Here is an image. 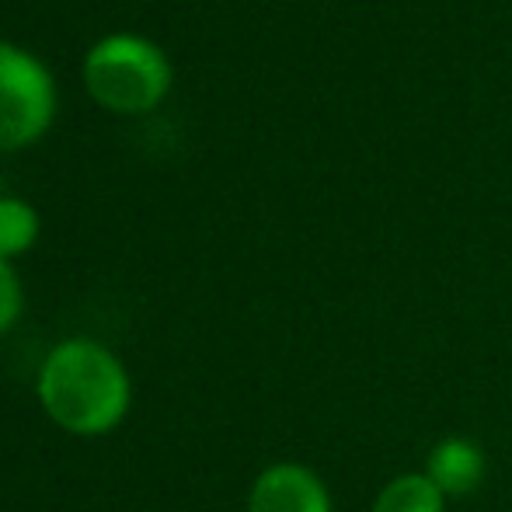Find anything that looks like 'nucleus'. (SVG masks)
Masks as SVG:
<instances>
[{"mask_svg":"<svg viewBox=\"0 0 512 512\" xmlns=\"http://www.w3.org/2000/svg\"><path fill=\"white\" fill-rule=\"evenodd\" d=\"M35 398L56 429L81 439L115 432L133 408V377L105 342L63 338L42 359Z\"/></svg>","mask_w":512,"mask_h":512,"instance_id":"obj_1","label":"nucleus"},{"mask_svg":"<svg viewBox=\"0 0 512 512\" xmlns=\"http://www.w3.org/2000/svg\"><path fill=\"white\" fill-rule=\"evenodd\" d=\"M84 84L112 112H150L171 88V60L147 35L112 32L84 56Z\"/></svg>","mask_w":512,"mask_h":512,"instance_id":"obj_2","label":"nucleus"},{"mask_svg":"<svg viewBox=\"0 0 512 512\" xmlns=\"http://www.w3.org/2000/svg\"><path fill=\"white\" fill-rule=\"evenodd\" d=\"M56 115V81L25 46L0 42V150L35 143Z\"/></svg>","mask_w":512,"mask_h":512,"instance_id":"obj_3","label":"nucleus"},{"mask_svg":"<svg viewBox=\"0 0 512 512\" xmlns=\"http://www.w3.org/2000/svg\"><path fill=\"white\" fill-rule=\"evenodd\" d=\"M248 512H335L324 481L304 464H272L248 492Z\"/></svg>","mask_w":512,"mask_h":512,"instance_id":"obj_4","label":"nucleus"},{"mask_svg":"<svg viewBox=\"0 0 512 512\" xmlns=\"http://www.w3.org/2000/svg\"><path fill=\"white\" fill-rule=\"evenodd\" d=\"M422 474L439 488L443 499H464V495L478 492L485 481V453L471 439L446 436L432 446Z\"/></svg>","mask_w":512,"mask_h":512,"instance_id":"obj_5","label":"nucleus"},{"mask_svg":"<svg viewBox=\"0 0 512 512\" xmlns=\"http://www.w3.org/2000/svg\"><path fill=\"white\" fill-rule=\"evenodd\" d=\"M39 209L21 196H0V258L14 262L39 241Z\"/></svg>","mask_w":512,"mask_h":512,"instance_id":"obj_6","label":"nucleus"},{"mask_svg":"<svg viewBox=\"0 0 512 512\" xmlns=\"http://www.w3.org/2000/svg\"><path fill=\"white\" fill-rule=\"evenodd\" d=\"M370 512H446V499L425 474H401L387 481Z\"/></svg>","mask_w":512,"mask_h":512,"instance_id":"obj_7","label":"nucleus"},{"mask_svg":"<svg viewBox=\"0 0 512 512\" xmlns=\"http://www.w3.org/2000/svg\"><path fill=\"white\" fill-rule=\"evenodd\" d=\"M21 310H25V286L14 269V262L0 258V335L14 328L21 321Z\"/></svg>","mask_w":512,"mask_h":512,"instance_id":"obj_8","label":"nucleus"}]
</instances>
